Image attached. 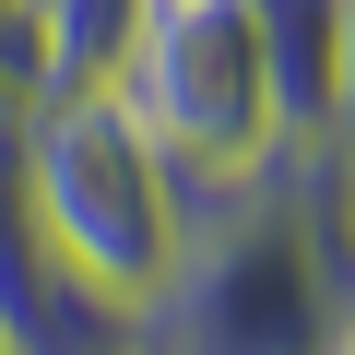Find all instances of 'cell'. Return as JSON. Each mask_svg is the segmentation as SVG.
I'll return each instance as SVG.
<instances>
[{"label": "cell", "mask_w": 355, "mask_h": 355, "mask_svg": "<svg viewBox=\"0 0 355 355\" xmlns=\"http://www.w3.org/2000/svg\"><path fill=\"white\" fill-rule=\"evenodd\" d=\"M343 331H355V272L320 249L284 166H261L249 190H202L166 284L130 320L142 355H343Z\"/></svg>", "instance_id": "1"}, {"label": "cell", "mask_w": 355, "mask_h": 355, "mask_svg": "<svg viewBox=\"0 0 355 355\" xmlns=\"http://www.w3.org/2000/svg\"><path fill=\"white\" fill-rule=\"evenodd\" d=\"M142 142L178 166V190H249V178L284 154V83H272V48H261V12L249 0H154L142 12V48L130 71L107 83Z\"/></svg>", "instance_id": "2"}, {"label": "cell", "mask_w": 355, "mask_h": 355, "mask_svg": "<svg viewBox=\"0 0 355 355\" xmlns=\"http://www.w3.org/2000/svg\"><path fill=\"white\" fill-rule=\"evenodd\" d=\"M24 178H36L60 249L142 320V296L166 284L178 237H190V190H178V166L142 142V119L119 95H36L24 107Z\"/></svg>", "instance_id": "3"}, {"label": "cell", "mask_w": 355, "mask_h": 355, "mask_svg": "<svg viewBox=\"0 0 355 355\" xmlns=\"http://www.w3.org/2000/svg\"><path fill=\"white\" fill-rule=\"evenodd\" d=\"M249 12H261L272 83H284V130H320V119H331V83H343L355 0H249Z\"/></svg>", "instance_id": "4"}, {"label": "cell", "mask_w": 355, "mask_h": 355, "mask_svg": "<svg viewBox=\"0 0 355 355\" xmlns=\"http://www.w3.org/2000/svg\"><path fill=\"white\" fill-rule=\"evenodd\" d=\"M142 12L154 0H36L48 24V95H107L142 48Z\"/></svg>", "instance_id": "5"}, {"label": "cell", "mask_w": 355, "mask_h": 355, "mask_svg": "<svg viewBox=\"0 0 355 355\" xmlns=\"http://www.w3.org/2000/svg\"><path fill=\"white\" fill-rule=\"evenodd\" d=\"M48 95V24H36V0H0V119H24Z\"/></svg>", "instance_id": "6"}, {"label": "cell", "mask_w": 355, "mask_h": 355, "mask_svg": "<svg viewBox=\"0 0 355 355\" xmlns=\"http://www.w3.org/2000/svg\"><path fill=\"white\" fill-rule=\"evenodd\" d=\"M331 142H343V166H355V36H343V83H331V119H320Z\"/></svg>", "instance_id": "7"}, {"label": "cell", "mask_w": 355, "mask_h": 355, "mask_svg": "<svg viewBox=\"0 0 355 355\" xmlns=\"http://www.w3.org/2000/svg\"><path fill=\"white\" fill-rule=\"evenodd\" d=\"M343 355H355V331H343Z\"/></svg>", "instance_id": "8"}, {"label": "cell", "mask_w": 355, "mask_h": 355, "mask_svg": "<svg viewBox=\"0 0 355 355\" xmlns=\"http://www.w3.org/2000/svg\"><path fill=\"white\" fill-rule=\"evenodd\" d=\"M130 355H142V343H130Z\"/></svg>", "instance_id": "9"}]
</instances>
